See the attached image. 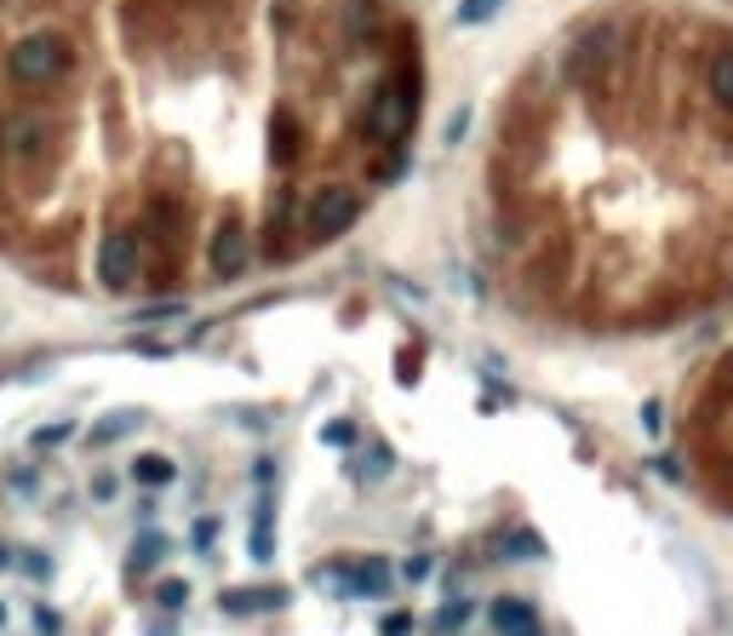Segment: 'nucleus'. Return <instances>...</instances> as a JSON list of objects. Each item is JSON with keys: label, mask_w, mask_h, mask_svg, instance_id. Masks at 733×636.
I'll list each match as a JSON object with an SVG mask.
<instances>
[{"label": "nucleus", "mask_w": 733, "mask_h": 636, "mask_svg": "<svg viewBox=\"0 0 733 636\" xmlns=\"http://www.w3.org/2000/svg\"><path fill=\"white\" fill-rule=\"evenodd\" d=\"M321 442H327V448H350V442H355V424H350V419H327V424H321Z\"/></svg>", "instance_id": "obj_22"}, {"label": "nucleus", "mask_w": 733, "mask_h": 636, "mask_svg": "<svg viewBox=\"0 0 733 636\" xmlns=\"http://www.w3.org/2000/svg\"><path fill=\"white\" fill-rule=\"evenodd\" d=\"M430 574V556H413L407 567H402V579H424Z\"/></svg>", "instance_id": "obj_33"}, {"label": "nucleus", "mask_w": 733, "mask_h": 636, "mask_svg": "<svg viewBox=\"0 0 733 636\" xmlns=\"http://www.w3.org/2000/svg\"><path fill=\"white\" fill-rule=\"evenodd\" d=\"M498 551H505V556H545V545L533 540V533H510V540L498 545Z\"/></svg>", "instance_id": "obj_24"}, {"label": "nucleus", "mask_w": 733, "mask_h": 636, "mask_svg": "<svg viewBox=\"0 0 733 636\" xmlns=\"http://www.w3.org/2000/svg\"><path fill=\"white\" fill-rule=\"evenodd\" d=\"M705 81H711V98L722 110H733V52H722V58H711V70H705Z\"/></svg>", "instance_id": "obj_17"}, {"label": "nucleus", "mask_w": 733, "mask_h": 636, "mask_svg": "<svg viewBox=\"0 0 733 636\" xmlns=\"http://www.w3.org/2000/svg\"><path fill=\"white\" fill-rule=\"evenodd\" d=\"M184 236H189V207L173 195H155L144 207V224H138V253H155L161 270L184 253Z\"/></svg>", "instance_id": "obj_4"}, {"label": "nucleus", "mask_w": 733, "mask_h": 636, "mask_svg": "<svg viewBox=\"0 0 733 636\" xmlns=\"http://www.w3.org/2000/svg\"><path fill=\"white\" fill-rule=\"evenodd\" d=\"M613 63H619V23H585L568 41L561 70H568V81H596V75H608Z\"/></svg>", "instance_id": "obj_5"}, {"label": "nucleus", "mask_w": 733, "mask_h": 636, "mask_svg": "<svg viewBox=\"0 0 733 636\" xmlns=\"http://www.w3.org/2000/svg\"><path fill=\"white\" fill-rule=\"evenodd\" d=\"M132 430H144V408H115V413H104V419H92V448H110V442H121V437H132Z\"/></svg>", "instance_id": "obj_13"}, {"label": "nucleus", "mask_w": 733, "mask_h": 636, "mask_svg": "<svg viewBox=\"0 0 733 636\" xmlns=\"http://www.w3.org/2000/svg\"><path fill=\"white\" fill-rule=\"evenodd\" d=\"M0 150H7L12 161H47V150H52L47 115H12V121H0Z\"/></svg>", "instance_id": "obj_7"}, {"label": "nucleus", "mask_w": 733, "mask_h": 636, "mask_svg": "<svg viewBox=\"0 0 733 636\" xmlns=\"http://www.w3.org/2000/svg\"><path fill=\"white\" fill-rule=\"evenodd\" d=\"M384 636H413V614H384Z\"/></svg>", "instance_id": "obj_28"}, {"label": "nucleus", "mask_w": 733, "mask_h": 636, "mask_svg": "<svg viewBox=\"0 0 733 636\" xmlns=\"http://www.w3.org/2000/svg\"><path fill=\"white\" fill-rule=\"evenodd\" d=\"M161 556H166V540H161V533L149 527V533H144V545H132V556H126V567H132V574H149V567H155Z\"/></svg>", "instance_id": "obj_18"}, {"label": "nucleus", "mask_w": 733, "mask_h": 636, "mask_svg": "<svg viewBox=\"0 0 733 636\" xmlns=\"http://www.w3.org/2000/svg\"><path fill=\"white\" fill-rule=\"evenodd\" d=\"M29 619H35V636H58V630H63V614H58V608H47V602H41V608L29 614Z\"/></svg>", "instance_id": "obj_25"}, {"label": "nucleus", "mask_w": 733, "mask_h": 636, "mask_svg": "<svg viewBox=\"0 0 733 636\" xmlns=\"http://www.w3.org/2000/svg\"><path fill=\"white\" fill-rule=\"evenodd\" d=\"M464 132H471V110H458V115L447 121V144H458V139H464Z\"/></svg>", "instance_id": "obj_31"}, {"label": "nucleus", "mask_w": 733, "mask_h": 636, "mask_svg": "<svg viewBox=\"0 0 733 636\" xmlns=\"http://www.w3.org/2000/svg\"><path fill=\"white\" fill-rule=\"evenodd\" d=\"M247 253H252L247 247V224L241 218H224L218 236H213V276H224V281L241 276L247 270Z\"/></svg>", "instance_id": "obj_9"}, {"label": "nucleus", "mask_w": 733, "mask_h": 636, "mask_svg": "<svg viewBox=\"0 0 733 636\" xmlns=\"http://www.w3.org/2000/svg\"><path fill=\"white\" fill-rule=\"evenodd\" d=\"M23 567H29V579H52V562L47 556H23Z\"/></svg>", "instance_id": "obj_32"}, {"label": "nucleus", "mask_w": 733, "mask_h": 636, "mask_svg": "<svg viewBox=\"0 0 733 636\" xmlns=\"http://www.w3.org/2000/svg\"><path fill=\"white\" fill-rule=\"evenodd\" d=\"M419 367H424V356H419V350H402V356H395V379L413 384V379H419Z\"/></svg>", "instance_id": "obj_27"}, {"label": "nucleus", "mask_w": 733, "mask_h": 636, "mask_svg": "<svg viewBox=\"0 0 733 636\" xmlns=\"http://www.w3.org/2000/svg\"><path fill=\"white\" fill-rule=\"evenodd\" d=\"M132 482H144V488H166V482H178V464L166 459V453H138V459H132Z\"/></svg>", "instance_id": "obj_15"}, {"label": "nucleus", "mask_w": 733, "mask_h": 636, "mask_svg": "<svg viewBox=\"0 0 733 636\" xmlns=\"http://www.w3.org/2000/svg\"><path fill=\"white\" fill-rule=\"evenodd\" d=\"M498 7H505V0H458V12H453V18H458L464 29H476V23H487Z\"/></svg>", "instance_id": "obj_21"}, {"label": "nucleus", "mask_w": 733, "mask_h": 636, "mask_svg": "<svg viewBox=\"0 0 733 636\" xmlns=\"http://www.w3.org/2000/svg\"><path fill=\"white\" fill-rule=\"evenodd\" d=\"M287 602L281 585H236V591H218V614L229 619H247V614H276Z\"/></svg>", "instance_id": "obj_10"}, {"label": "nucleus", "mask_w": 733, "mask_h": 636, "mask_svg": "<svg viewBox=\"0 0 733 636\" xmlns=\"http://www.w3.org/2000/svg\"><path fill=\"white\" fill-rule=\"evenodd\" d=\"M419 121V70H395L379 81V92L366 98V115H361V139L379 144V150H395L413 132Z\"/></svg>", "instance_id": "obj_1"}, {"label": "nucleus", "mask_w": 733, "mask_h": 636, "mask_svg": "<svg viewBox=\"0 0 733 636\" xmlns=\"http://www.w3.org/2000/svg\"><path fill=\"white\" fill-rule=\"evenodd\" d=\"M298 218H304V207H298L292 195H276L270 224H264V258H287V242H292V224Z\"/></svg>", "instance_id": "obj_12"}, {"label": "nucleus", "mask_w": 733, "mask_h": 636, "mask_svg": "<svg viewBox=\"0 0 733 636\" xmlns=\"http://www.w3.org/2000/svg\"><path fill=\"white\" fill-rule=\"evenodd\" d=\"M493 625H498V636L533 630V602H522V596H498V602H493Z\"/></svg>", "instance_id": "obj_14"}, {"label": "nucleus", "mask_w": 733, "mask_h": 636, "mask_svg": "<svg viewBox=\"0 0 733 636\" xmlns=\"http://www.w3.org/2000/svg\"><path fill=\"white\" fill-rule=\"evenodd\" d=\"M92 499H97V505H110V499H115V476H92Z\"/></svg>", "instance_id": "obj_30"}, {"label": "nucleus", "mask_w": 733, "mask_h": 636, "mask_svg": "<svg viewBox=\"0 0 733 636\" xmlns=\"http://www.w3.org/2000/svg\"><path fill=\"white\" fill-rule=\"evenodd\" d=\"M7 562H12V551H0V567H7Z\"/></svg>", "instance_id": "obj_34"}, {"label": "nucleus", "mask_w": 733, "mask_h": 636, "mask_svg": "<svg viewBox=\"0 0 733 636\" xmlns=\"http://www.w3.org/2000/svg\"><path fill=\"white\" fill-rule=\"evenodd\" d=\"M350 579H339L344 596H366V602H379L390 591V562L384 556H361V562H339Z\"/></svg>", "instance_id": "obj_11"}, {"label": "nucleus", "mask_w": 733, "mask_h": 636, "mask_svg": "<svg viewBox=\"0 0 733 636\" xmlns=\"http://www.w3.org/2000/svg\"><path fill=\"white\" fill-rule=\"evenodd\" d=\"M63 70H70V41L52 35V29H35V35H23L7 52V75L18 86H52L63 81Z\"/></svg>", "instance_id": "obj_2"}, {"label": "nucleus", "mask_w": 733, "mask_h": 636, "mask_svg": "<svg viewBox=\"0 0 733 636\" xmlns=\"http://www.w3.org/2000/svg\"><path fill=\"white\" fill-rule=\"evenodd\" d=\"M126 350H138V356H155V361H166V356H173V345H155V339H138V345H126Z\"/></svg>", "instance_id": "obj_29"}, {"label": "nucleus", "mask_w": 733, "mask_h": 636, "mask_svg": "<svg viewBox=\"0 0 733 636\" xmlns=\"http://www.w3.org/2000/svg\"><path fill=\"white\" fill-rule=\"evenodd\" d=\"M252 562H270L276 556V533H270V493H258V511H252V540H247Z\"/></svg>", "instance_id": "obj_16"}, {"label": "nucleus", "mask_w": 733, "mask_h": 636, "mask_svg": "<svg viewBox=\"0 0 733 636\" xmlns=\"http://www.w3.org/2000/svg\"><path fill=\"white\" fill-rule=\"evenodd\" d=\"M464 619H471V602H447V608H442L436 619H430V630H436V636H458V630H464Z\"/></svg>", "instance_id": "obj_19"}, {"label": "nucleus", "mask_w": 733, "mask_h": 636, "mask_svg": "<svg viewBox=\"0 0 733 636\" xmlns=\"http://www.w3.org/2000/svg\"><path fill=\"white\" fill-rule=\"evenodd\" d=\"M344 18H350V35H373L379 7H373V0H344Z\"/></svg>", "instance_id": "obj_20"}, {"label": "nucleus", "mask_w": 733, "mask_h": 636, "mask_svg": "<svg viewBox=\"0 0 733 636\" xmlns=\"http://www.w3.org/2000/svg\"><path fill=\"white\" fill-rule=\"evenodd\" d=\"M144 276V253H138V236H126V229H115V236H104V247H97V281H104L110 293H126L132 281Z\"/></svg>", "instance_id": "obj_6"}, {"label": "nucleus", "mask_w": 733, "mask_h": 636, "mask_svg": "<svg viewBox=\"0 0 733 636\" xmlns=\"http://www.w3.org/2000/svg\"><path fill=\"white\" fill-rule=\"evenodd\" d=\"M361 189H350V184H327V189H316L310 201H304V236L310 242H339L344 229H355V218H361Z\"/></svg>", "instance_id": "obj_3"}, {"label": "nucleus", "mask_w": 733, "mask_h": 636, "mask_svg": "<svg viewBox=\"0 0 733 636\" xmlns=\"http://www.w3.org/2000/svg\"><path fill=\"white\" fill-rule=\"evenodd\" d=\"M155 602H161V608H184V602H189V579H161Z\"/></svg>", "instance_id": "obj_23"}, {"label": "nucleus", "mask_w": 733, "mask_h": 636, "mask_svg": "<svg viewBox=\"0 0 733 636\" xmlns=\"http://www.w3.org/2000/svg\"><path fill=\"white\" fill-rule=\"evenodd\" d=\"M70 437H75L70 424H41V430H35V448H63Z\"/></svg>", "instance_id": "obj_26"}, {"label": "nucleus", "mask_w": 733, "mask_h": 636, "mask_svg": "<svg viewBox=\"0 0 733 636\" xmlns=\"http://www.w3.org/2000/svg\"><path fill=\"white\" fill-rule=\"evenodd\" d=\"M304 121H298L292 110H276L270 115V161L281 166V173H292V166H304Z\"/></svg>", "instance_id": "obj_8"}, {"label": "nucleus", "mask_w": 733, "mask_h": 636, "mask_svg": "<svg viewBox=\"0 0 733 636\" xmlns=\"http://www.w3.org/2000/svg\"><path fill=\"white\" fill-rule=\"evenodd\" d=\"M0 625H7V608H0Z\"/></svg>", "instance_id": "obj_35"}]
</instances>
